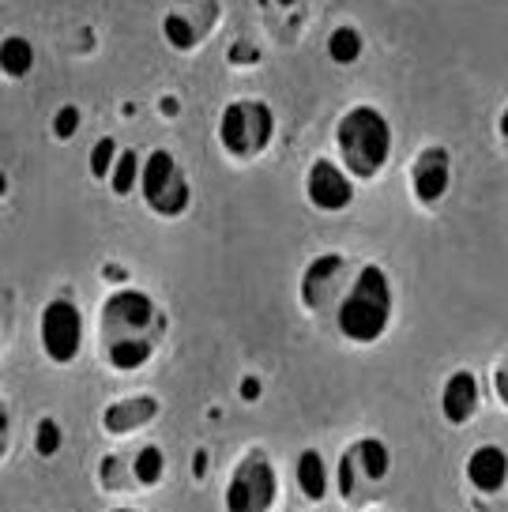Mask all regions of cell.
Listing matches in <instances>:
<instances>
[{"label":"cell","mask_w":508,"mask_h":512,"mask_svg":"<svg viewBox=\"0 0 508 512\" xmlns=\"http://www.w3.org/2000/svg\"><path fill=\"white\" fill-rule=\"evenodd\" d=\"M230 61L234 64H256L260 61V49L249 46V42H234V46H230Z\"/></svg>","instance_id":"obj_24"},{"label":"cell","mask_w":508,"mask_h":512,"mask_svg":"<svg viewBox=\"0 0 508 512\" xmlns=\"http://www.w3.org/2000/svg\"><path fill=\"white\" fill-rule=\"evenodd\" d=\"M159 418V400L155 396H132V400H117L102 411V430L110 437H128V433L143 430Z\"/></svg>","instance_id":"obj_13"},{"label":"cell","mask_w":508,"mask_h":512,"mask_svg":"<svg viewBox=\"0 0 508 512\" xmlns=\"http://www.w3.org/2000/svg\"><path fill=\"white\" fill-rule=\"evenodd\" d=\"M275 4H279V8H290V4H298V0H275Z\"/></svg>","instance_id":"obj_28"},{"label":"cell","mask_w":508,"mask_h":512,"mask_svg":"<svg viewBox=\"0 0 508 512\" xmlns=\"http://www.w3.org/2000/svg\"><path fill=\"white\" fill-rule=\"evenodd\" d=\"M80 121L83 117L76 106H61L57 117H53V136H57V140H72V136L80 132Z\"/></svg>","instance_id":"obj_23"},{"label":"cell","mask_w":508,"mask_h":512,"mask_svg":"<svg viewBox=\"0 0 508 512\" xmlns=\"http://www.w3.org/2000/svg\"><path fill=\"white\" fill-rule=\"evenodd\" d=\"M140 196L143 204L155 211L159 219H181L192 208V185L181 162L170 151H151L143 159V177H140Z\"/></svg>","instance_id":"obj_5"},{"label":"cell","mask_w":508,"mask_h":512,"mask_svg":"<svg viewBox=\"0 0 508 512\" xmlns=\"http://www.w3.org/2000/svg\"><path fill=\"white\" fill-rule=\"evenodd\" d=\"M31 68H34V46L23 34H8L4 46H0V72L8 80H23Z\"/></svg>","instance_id":"obj_16"},{"label":"cell","mask_w":508,"mask_h":512,"mask_svg":"<svg viewBox=\"0 0 508 512\" xmlns=\"http://www.w3.org/2000/svg\"><path fill=\"white\" fill-rule=\"evenodd\" d=\"M335 151L350 177L373 181L392 159V125L377 106H350L335 125Z\"/></svg>","instance_id":"obj_3"},{"label":"cell","mask_w":508,"mask_h":512,"mask_svg":"<svg viewBox=\"0 0 508 512\" xmlns=\"http://www.w3.org/2000/svg\"><path fill=\"white\" fill-rule=\"evenodd\" d=\"M411 185H414V196H418V204H441L445 200L448 185H452V159H448L445 147H426L411 166Z\"/></svg>","instance_id":"obj_11"},{"label":"cell","mask_w":508,"mask_h":512,"mask_svg":"<svg viewBox=\"0 0 508 512\" xmlns=\"http://www.w3.org/2000/svg\"><path fill=\"white\" fill-rule=\"evenodd\" d=\"M388 467H392V452L381 437H362L339 456V471H335V482H339V494L350 497V501H362L366 490L381 486L388 479Z\"/></svg>","instance_id":"obj_7"},{"label":"cell","mask_w":508,"mask_h":512,"mask_svg":"<svg viewBox=\"0 0 508 512\" xmlns=\"http://www.w3.org/2000/svg\"><path fill=\"white\" fill-rule=\"evenodd\" d=\"M392 324V279L381 264H362L335 302V328L354 347L381 343Z\"/></svg>","instance_id":"obj_2"},{"label":"cell","mask_w":508,"mask_h":512,"mask_svg":"<svg viewBox=\"0 0 508 512\" xmlns=\"http://www.w3.org/2000/svg\"><path fill=\"white\" fill-rule=\"evenodd\" d=\"M132 479L140 482V486H159L166 479V452L159 445H143L136 456H132Z\"/></svg>","instance_id":"obj_17"},{"label":"cell","mask_w":508,"mask_h":512,"mask_svg":"<svg viewBox=\"0 0 508 512\" xmlns=\"http://www.w3.org/2000/svg\"><path fill=\"white\" fill-rule=\"evenodd\" d=\"M238 392H241V400H245V403H256V400H260V392H264V388H260V381H256V377H245Z\"/></svg>","instance_id":"obj_25"},{"label":"cell","mask_w":508,"mask_h":512,"mask_svg":"<svg viewBox=\"0 0 508 512\" xmlns=\"http://www.w3.org/2000/svg\"><path fill=\"white\" fill-rule=\"evenodd\" d=\"M362 34L354 31V27H335L332 38H328V57H332L335 64H354L358 57H362Z\"/></svg>","instance_id":"obj_20"},{"label":"cell","mask_w":508,"mask_h":512,"mask_svg":"<svg viewBox=\"0 0 508 512\" xmlns=\"http://www.w3.org/2000/svg\"><path fill=\"white\" fill-rule=\"evenodd\" d=\"M493 388H497V400L508 407V369H501V373L493 377Z\"/></svg>","instance_id":"obj_26"},{"label":"cell","mask_w":508,"mask_h":512,"mask_svg":"<svg viewBox=\"0 0 508 512\" xmlns=\"http://www.w3.org/2000/svg\"><path fill=\"white\" fill-rule=\"evenodd\" d=\"M501 136H508V106H505V113H501Z\"/></svg>","instance_id":"obj_27"},{"label":"cell","mask_w":508,"mask_h":512,"mask_svg":"<svg viewBox=\"0 0 508 512\" xmlns=\"http://www.w3.org/2000/svg\"><path fill=\"white\" fill-rule=\"evenodd\" d=\"M34 448H38V456H57L64 448V430L57 418H42L38 422V430H34Z\"/></svg>","instance_id":"obj_22"},{"label":"cell","mask_w":508,"mask_h":512,"mask_svg":"<svg viewBox=\"0 0 508 512\" xmlns=\"http://www.w3.org/2000/svg\"><path fill=\"white\" fill-rule=\"evenodd\" d=\"M478 411V381L471 369H460L452 373L441 388V415H445L448 426H467Z\"/></svg>","instance_id":"obj_14"},{"label":"cell","mask_w":508,"mask_h":512,"mask_svg":"<svg viewBox=\"0 0 508 512\" xmlns=\"http://www.w3.org/2000/svg\"><path fill=\"white\" fill-rule=\"evenodd\" d=\"M463 471H467V482L478 494H501L508 482V452L501 445H478L467 456Z\"/></svg>","instance_id":"obj_12"},{"label":"cell","mask_w":508,"mask_h":512,"mask_svg":"<svg viewBox=\"0 0 508 512\" xmlns=\"http://www.w3.org/2000/svg\"><path fill=\"white\" fill-rule=\"evenodd\" d=\"M275 497H279V475H275L268 452H260V448L245 452L226 482V512H271Z\"/></svg>","instance_id":"obj_6"},{"label":"cell","mask_w":508,"mask_h":512,"mask_svg":"<svg viewBox=\"0 0 508 512\" xmlns=\"http://www.w3.org/2000/svg\"><path fill=\"white\" fill-rule=\"evenodd\" d=\"M162 336H166V313L151 294L136 287L113 290L98 309V347L117 373H140L155 358Z\"/></svg>","instance_id":"obj_1"},{"label":"cell","mask_w":508,"mask_h":512,"mask_svg":"<svg viewBox=\"0 0 508 512\" xmlns=\"http://www.w3.org/2000/svg\"><path fill=\"white\" fill-rule=\"evenodd\" d=\"M140 177H143V159L128 147V151H121L117 166H113L110 189L117 192V196H128L132 189H140Z\"/></svg>","instance_id":"obj_18"},{"label":"cell","mask_w":508,"mask_h":512,"mask_svg":"<svg viewBox=\"0 0 508 512\" xmlns=\"http://www.w3.org/2000/svg\"><path fill=\"white\" fill-rule=\"evenodd\" d=\"M275 113L264 98H238L219 117V144L234 162H253L271 147Z\"/></svg>","instance_id":"obj_4"},{"label":"cell","mask_w":508,"mask_h":512,"mask_svg":"<svg viewBox=\"0 0 508 512\" xmlns=\"http://www.w3.org/2000/svg\"><path fill=\"white\" fill-rule=\"evenodd\" d=\"M294 479H298V490L305 494V501H324L328 497V486H332V475H328V464L317 448H305L294 464Z\"/></svg>","instance_id":"obj_15"},{"label":"cell","mask_w":508,"mask_h":512,"mask_svg":"<svg viewBox=\"0 0 508 512\" xmlns=\"http://www.w3.org/2000/svg\"><path fill=\"white\" fill-rule=\"evenodd\" d=\"M117 159H121L117 140H113V136H102V140L91 147V177H95V181H110Z\"/></svg>","instance_id":"obj_21"},{"label":"cell","mask_w":508,"mask_h":512,"mask_svg":"<svg viewBox=\"0 0 508 512\" xmlns=\"http://www.w3.org/2000/svg\"><path fill=\"white\" fill-rule=\"evenodd\" d=\"M110 512H136V509H110Z\"/></svg>","instance_id":"obj_29"},{"label":"cell","mask_w":508,"mask_h":512,"mask_svg":"<svg viewBox=\"0 0 508 512\" xmlns=\"http://www.w3.org/2000/svg\"><path fill=\"white\" fill-rule=\"evenodd\" d=\"M305 196L317 211H347L354 204V177L343 170V162L317 159L305 174Z\"/></svg>","instance_id":"obj_9"},{"label":"cell","mask_w":508,"mask_h":512,"mask_svg":"<svg viewBox=\"0 0 508 512\" xmlns=\"http://www.w3.org/2000/svg\"><path fill=\"white\" fill-rule=\"evenodd\" d=\"M162 38L177 49V53H189V49L200 46V31L192 27V19H185L181 12H170L162 19Z\"/></svg>","instance_id":"obj_19"},{"label":"cell","mask_w":508,"mask_h":512,"mask_svg":"<svg viewBox=\"0 0 508 512\" xmlns=\"http://www.w3.org/2000/svg\"><path fill=\"white\" fill-rule=\"evenodd\" d=\"M347 272V256L343 253H324L317 256L302 275V305L309 313H320L324 305L339 302L343 298V290H339V279Z\"/></svg>","instance_id":"obj_10"},{"label":"cell","mask_w":508,"mask_h":512,"mask_svg":"<svg viewBox=\"0 0 508 512\" xmlns=\"http://www.w3.org/2000/svg\"><path fill=\"white\" fill-rule=\"evenodd\" d=\"M38 343L53 366H72L80 358L83 347V317L80 305L68 302V298H53L42 305V317H38Z\"/></svg>","instance_id":"obj_8"}]
</instances>
